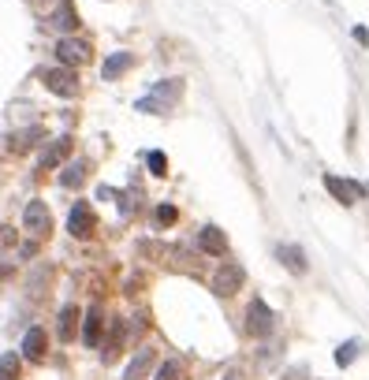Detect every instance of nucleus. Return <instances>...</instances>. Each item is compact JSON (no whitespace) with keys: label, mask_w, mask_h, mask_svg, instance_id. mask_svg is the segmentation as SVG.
<instances>
[{"label":"nucleus","mask_w":369,"mask_h":380,"mask_svg":"<svg viewBox=\"0 0 369 380\" xmlns=\"http://www.w3.org/2000/svg\"><path fill=\"white\" fill-rule=\"evenodd\" d=\"M157 380H183V362L179 358H168V362L157 369Z\"/></svg>","instance_id":"obj_22"},{"label":"nucleus","mask_w":369,"mask_h":380,"mask_svg":"<svg viewBox=\"0 0 369 380\" xmlns=\"http://www.w3.org/2000/svg\"><path fill=\"white\" fill-rule=\"evenodd\" d=\"M198 246L205 250V254H213V257H224L227 254V235L216 224H205L198 231Z\"/></svg>","instance_id":"obj_11"},{"label":"nucleus","mask_w":369,"mask_h":380,"mask_svg":"<svg viewBox=\"0 0 369 380\" xmlns=\"http://www.w3.org/2000/svg\"><path fill=\"white\" fill-rule=\"evenodd\" d=\"M176 220H179V209H176V205H157V224H160V227H172Z\"/></svg>","instance_id":"obj_24"},{"label":"nucleus","mask_w":369,"mask_h":380,"mask_svg":"<svg viewBox=\"0 0 369 380\" xmlns=\"http://www.w3.org/2000/svg\"><path fill=\"white\" fill-rule=\"evenodd\" d=\"M57 56H60V63H68V68H79V63L90 60V41H82V38H60Z\"/></svg>","instance_id":"obj_7"},{"label":"nucleus","mask_w":369,"mask_h":380,"mask_svg":"<svg viewBox=\"0 0 369 380\" xmlns=\"http://www.w3.org/2000/svg\"><path fill=\"white\" fill-rule=\"evenodd\" d=\"M23 354H27V358H41V354H45V332H41V328H30V332L23 335Z\"/></svg>","instance_id":"obj_18"},{"label":"nucleus","mask_w":369,"mask_h":380,"mask_svg":"<svg viewBox=\"0 0 369 380\" xmlns=\"http://www.w3.org/2000/svg\"><path fill=\"white\" fill-rule=\"evenodd\" d=\"M0 246H12V231L8 227H0Z\"/></svg>","instance_id":"obj_26"},{"label":"nucleus","mask_w":369,"mask_h":380,"mask_svg":"<svg viewBox=\"0 0 369 380\" xmlns=\"http://www.w3.org/2000/svg\"><path fill=\"white\" fill-rule=\"evenodd\" d=\"M276 257H280V265H284L287 273H295V276L306 273V254H302V246H295V243H280V246H276Z\"/></svg>","instance_id":"obj_12"},{"label":"nucleus","mask_w":369,"mask_h":380,"mask_svg":"<svg viewBox=\"0 0 369 380\" xmlns=\"http://www.w3.org/2000/svg\"><path fill=\"white\" fill-rule=\"evenodd\" d=\"M243 268H239L235 261H224L220 268L213 273V295H220V298H232L239 287H243Z\"/></svg>","instance_id":"obj_5"},{"label":"nucleus","mask_w":369,"mask_h":380,"mask_svg":"<svg viewBox=\"0 0 369 380\" xmlns=\"http://www.w3.org/2000/svg\"><path fill=\"white\" fill-rule=\"evenodd\" d=\"M135 63V56L131 52H112V56L105 60V68H101V75H105V82H112V79H119V75H123L127 68H131Z\"/></svg>","instance_id":"obj_17"},{"label":"nucleus","mask_w":369,"mask_h":380,"mask_svg":"<svg viewBox=\"0 0 369 380\" xmlns=\"http://www.w3.org/2000/svg\"><path fill=\"white\" fill-rule=\"evenodd\" d=\"M224 380H243V373H239V369H227V377Z\"/></svg>","instance_id":"obj_27"},{"label":"nucleus","mask_w":369,"mask_h":380,"mask_svg":"<svg viewBox=\"0 0 369 380\" xmlns=\"http://www.w3.org/2000/svg\"><path fill=\"white\" fill-rule=\"evenodd\" d=\"M41 138H49V135H45V127H30V131H19V135L12 138V142H15L12 149H15V153H23L27 146H38Z\"/></svg>","instance_id":"obj_19"},{"label":"nucleus","mask_w":369,"mask_h":380,"mask_svg":"<svg viewBox=\"0 0 369 380\" xmlns=\"http://www.w3.org/2000/svg\"><path fill=\"white\" fill-rule=\"evenodd\" d=\"M19 373H23V362H19V354H0V380H19Z\"/></svg>","instance_id":"obj_20"},{"label":"nucleus","mask_w":369,"mask_h":380,"mask_svg":"<svg viewBox=\"0 0 369 380\" xmlns=\"http://www.w3.org/2000/svg\"><path fill=\"white\" fill-rule=\"evenodd\" d=\"M146 165L153 176H168V157L160 153V149H153V153H146Z\"/></svg>","instance_id":"obj_23"},{"label":"nucleus","mask_w":369,"mask_h":380,"mask_svg":"<svg viewBox=\"0 0 369 380\" xmlns=\"http://www.w3.org/2000/svg\"><path fill=\"white\" fill-rule=\"evenodd\" d=\"M68 157H71V138H52V142L45 146V153L38 157V168L52 172V168H60Z\"/></svg>","instance_id":"obj_9"},{"label":"nucleus","mask_w":369,"mask_h":380,"mask_svg":"<svg viewBox=\"0 0 369 380\" xmlns=\"http://www.w3.org/2000/svg\"><path fill=\"white\" fill-rule=\"evenodd\" d=\"M354 41H358V45H369V30L366 26H354Z\"/></svg>","instance_id":"obj_25"},{"label":"nucleus","mask_w":369,"mask_h":380,"mask_svg":"<svg viewBox=\"0 0 369 380\" xmlns=\"http://www.w3.org/2000/svg\"><path fill=\"white\" fill-rule=\"evenodd\" d=\"M52 26H57V30H63V34L79 30V12H75V4H71V0H60L57 15H52Z\"/></svg>","instance_id":"obj_16"},{"label":"nucleus","mask_w":369,"mask_h":380,"mask_svg":"<svg viewBox=\"0 0 369 380\" xmlns=\"http://www.w3.org/2000/svg\"><path fill=\"white\" fill-rule=\"evenodd\" d=\"M153 362H157V351H153V347H142V351H138L131 362H127L123 380H146L149 369H153Z\"/></svg>","instance_id":"obj_10"},{"label":"nucleus","mask_w":369,"mask_h":380,"mask_svg":"<svg viewBox=\"0 0 369 380\" xmlns=\"http://www.w3.org/2000/svg\"><path fill=\"white\" fill-rule=\"evenodd\" d=\"M93 227H97V220H93V209L86 202H79L71 209V216H68V231L75 235V238H90L93 235Z\"/></svg>","instance_id":"obj_8"},{"label":"nucleus","mask_w":369,"mask_h":380,"mask_svg":"<svg viewBox=\"0 0 369 380\" xmlns=\"http://www.w3.org/2000/svg\"><path fill=\"white\" fill-rule=\"evenodd\" d=\"M79 317H82V310L75 306V302H68V306L60 310V324H57V332H60V340H63V343H71V340H75V332H79Z\"/></svg>","instance_id":"obj_15"},{"label":"nucleus","mask_w":369,"mask_h":380,"mask_svg":"<svg viewBox=\"0 0 369 380\" xmlns=\"http://www.w3.org/2000/svg\"><path fill=\"white\" fill-rule=\"evenodd\" d=\"M324 190H329L340 205H354V202L366 194L362 183H354V179H340V176H324Z\"/></svg>","instance_id":"obj_6"},{"label":"nucleus","mask_w":369,"mask_h":380,"mask_svg":"<svg viewBox=\"0 0 369 380\" xmlns=\"http://www.w3.org/2000/svg\"><path fill=\"white\" fill-rule=\"evenodd\" d=\"M45 86L52 93H60V97H79V75H75V68H68V63H60V68H49L45 75Z\"/></svg>","instance_id":"obj_4"},{"label":"nucleus","mask_w":369,"mask_h":380,"mask_svg":"<svg viewBox=\"0 0 369 380\" xmlns=\"http://www.w3.org/2000/svg\"><path fill=\"white\" fill-rule=\"evenodd\" d=\"M86 172H90V160H86V157H75L71 165L60 172V187H63V190H79L82 183H86Z\"/></svg>","instance_id":"obj_13"},{"label":"nucleus","mask_w":369,"mask_h":380,"mask_svg":"<svg viewBox=\"0 0 369 380\" xmlns=\"http://www.w3.org/2000/svg\"><path fill=\"white\" fill-rule=\"evenodd\" d=\"M358 351H362V340H347V343H340V351H336V365H351L354 358H358Z\"/></svg>","instance_id":"obj_21"},{"label":"nucleus","mask_w":369,"mask_h":380,"mask_svg":"<svg viewBox=\"0 0 369 380\" xmlns=\"http://www.w3.org/2000/svg\"><path fill=\"white\" fill-rule=\"evenodd\" d=\"M179 97H183V79H165V82H157L153 90H149V97H142V101H138L135 108H138V112L165 116L168 108L179 105Z\"/></svg>","instance_id":"obj_1"},{"label":"nucleus","mask_w":369,"mask_h":380,"mask_svg":"<svg viewBox=\"0 0 369 380\" xmlns=\"http://www.w3.org/2000/svg\"><path fill=\"white\" fill-rule=\"evenodd\" d=\"M273 310H269L265 298H254L250 306H246V332L254 335V340H265L269 332H273Z\"/></svg>","instance_id":"obj_3"},{"label":"nucleus","mask_w":369,"mask_h":380,"mask_svg":"<svg viewBox=\"0 0 369 380\" xmlns=\"http://www.w3.org/2000/svg\"><path fill=\"white\" fill-rule=\"evenodd\" d=\"M101 332H105V317H101V310H97V306H90V313L82 317V343L97 347V343H101Z\"/></svg>","instance_id":"obj_14"},{"label":"nucleus","mask_w":369,"mask_h":380,"mask_svg":"<svg viewBox=\"0 0 369 380\" xmlns=\"http://www.w3.org/2000/svg\"><path fill=\"white\" fill-rule=\"evenodd\" d=\"M23 227H27L34 238H45V235L52 231V213H49V205L38 202V198H30L27 209H23Z\"/></svg>","instance_id":"obj_2"}]
</instances>
